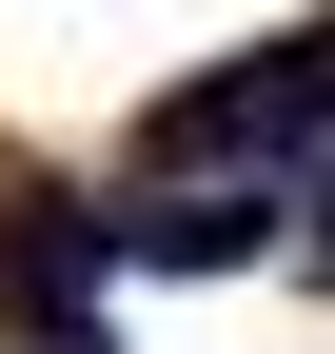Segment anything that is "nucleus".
Masks as SVG:
<instances>
[{"mask_svg":"<svg viewBox=\"0 0 335 354\" xmlns=\"http://www.w3.org/2000/svg\"><path fill=\"white\" fill-rule=\"evenodd\" d=\"M138 138H158V158H296V138H335V20L257 39L237 79H178V99H158Z\"/></svg>","mask_w":335,"mask_h":354,"instance_id":"obj_1","label":"nucleus"},{"mask_svg":"<svg viewBox=\"0 0 335 354\" xmlns=\"http://www.w3.org/2000/svg\"><path fill=\"white\" fill-rule=\"evenodd\" d=\"M257 236H276V197H237V177H217V197H138V216H118V276H237Z\"/></svg>","mask_w":335,"mask_h":354,"instance_id":"obj_2","label":"nucleus"},{"mask_svg":"<svg viewBox=\"0 0 335 354\" xmlns=\"http://www.w3.org/2000/svg\"><path fill=\"white\" fill-rule=\"evenodd\" d=\"M316 256H335V158H316Z\"/></svg>","mask_w":335,"mask_h":354,"instance_id":"obj_3","label":"nucleus"}]
</instances>
